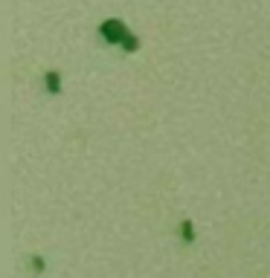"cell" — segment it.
<instances>
[{"label": "cell", "mask_w": 270, "mask_h": 278, "mask_svg": "<svg viewBox=\"0 0 270 278\" xmlns=\"http://www.w3.org/2000/svg\"><path fill=\"white\" fill-rule=\"evenodd\" d=\"M180 232H183L186 241H192V238H195V235H192V223H183V226H180Z\"/></svg>", "instance_id": "3957f363"}, {"label": "cell", "mask_w": 270, "mask_h": 278, "mask_svg": "<svg viewBox=\"0 0 270 278\" xmlns=\"http://www.w3.org/2000/svg\"><path fill=\"white\" fill-rule=\"evenodd\" d=\"M44 82H47V87H50L52 96H58V90H61V87H58V73H55V70L47 73V79H44Z\"/></svg>", "instance_id": "7a4b0ae2"}, {"label": "cell", "mask_w": 270, "mask_h": 278, "mask_svg": "<svg viewBox=\"0 0 270 278\" xmlns=\"http://www.w3.org/2000/svg\"><path fill=\"white\" fill-rule=\"evenodd\" d=\"M102 35H105V38H108V41H125V44H128V47L125 49H136L134 44V35H128L125 32V26H122V23H119V20H108V23H105V26H102Z\"/></svg>", "instance_id": "6da1fadb"}]
</instances>
